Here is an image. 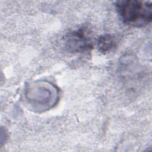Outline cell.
Returning a JSON list of instances; mask_svg holds the SVG:
<instances>
[{"instance_id": "1", "label": "cell", "mask_w": 152, "mask_h": 152, "mask_svg": "<svg viewBox=\"0 0 152 152\" xmlns=\"http://www.w3.org/2000/svg\"><path fill=\"white\" fill-rule=\"evenodd\" d=\"M24 100L27 108L34 112L47 111L58 103L59 91L53 83L35 81L27 83L24 90Z\"/></svg>"}, {"instance_id": "2", "label": "cell", "mask_w": 152, "mask_h": 152, "mask_svg": "<svg viewBox=\"0 0 152 152\" xmlns=\"http://www.w3.org/2000/svg\"><path fill=\"white\" fill-rule=\"evenodd\" d=\"M115 8L122 21L131 27H143L152 19V2L146 1L121 0Z\"/></svg>"}, {"instance_id": "3", "label": "cell", "mask_w": 152, "mask_h": 152, "mask_svg": "<svg viewBox=\"0 0 152 152\" xmlns=\"http://www.w3.org/2000/svg\"><path fill=\"white\" fill-rule=\"evenodd\" d=\"M64 47L71 53H81L93 48V41L88 30L81 27L67 33L63 38Z\"/></svg>"}, {"instance_id": "4", "label": "cell", "mask_w": 152, "mask_h": 152, "mask_svg": "<svg viewBox=\"0 0 152 152\" xmlns=\"http://www.w3.org/2000/svg\"><path fill=\"white\" fill-rule=\"evenodd\" d=\"M117 46L116 39L111 34L101 36L97 40V47L99 51L103 53L110 52Z\"/></svg>"}]
</instances>
